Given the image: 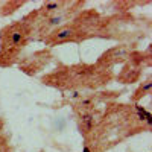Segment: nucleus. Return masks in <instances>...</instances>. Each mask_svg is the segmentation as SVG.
Segmentation results:
<instances>
[{"mask_svg": "<svg viewBox=\"0 0 152 152\" xmlns=\"http://www.w3.org/2000/svg\"><path fill=\"white\" fill-rule=\"evenodd\" d=\"M114 76L116 73L113 70L100 69L94 62H56V67L44 73L40 82L62 94L90 93L107 88L114 81Z\"/></svg>", "mask_w": 152, "mask_h": 152, "instance_id": "obj_2", "label": "nucleus"}, {"mask_svg": "<svg viewBox=\"0 0 152 152\" xmlns=\"http://www.w3.org/2000/svg\"><path fill=\"white\" fill-rule=\"evenodd\" d=\"M69 2L70 0H46V2H43L37 9L28 12V14L31 17H44V15H49V14H52V12H56L62 8H66L69 5Z\"/></svg>", "mask_w": 152, "mask_h": 152, "instance_id": "obj_12", "label": "nucleus"}, {"mask_svg": "<svg viewBox=\"0 0 152 152\" xmlns=\"http://www.w3.org/2000/svg\"><path fill=\"white\" fill-rule=\"evenodd\" d=\"M35 40V31L24 20L11 21L0 29V69L17 66L23 52Z\"/></svg>", "mask_w": 152, "mask_h": 152, "instance_id": "obj_5", "label": "nucleus"}, {"mask_svg": "<svg viewBox=\"0 0 152 152\" xmlns=\"http://www.w3.org/2000/svg\"><path fill=\"white\" fill-rule=\"evenodd\" d=\"M97 152H99V151H97Z\"/></svg>", "mask_w": 152, "mask_h": 152, "instance_id": "obj_19", "label": "nucleus"}, {"mask_svg": "<svg viewBox=\"0 0 152 152\" xmlns=\"http://www.w3.org/2000/svg\"><path fill=\"white\" fill-rule=\"evenodd\" d=\"M151 113L138 104L111 102L104 107L93 134L84 140L82 152H108L125 140L151 131Z\"/></svg>", "mask_w": 152, "mask_h": 152, "instance_id": "obj_1", "label": "nucleus"}, {"mask_svg": "<svg viewBox=\"0 0 152 152\" xmlns=\"http://www.w3.org/2000/svg\"><path fill=\"white\" fill-rule=\"evenodd\" d=\"M85 8V2L84 0H70L69 5L66 8H62L56 12H52L49 15L44 17H31L29 14H26L21 20H24L26 23H29L35 31V40L37 41H43L44 38L52 34L55 29L61 28L62 24L69 23L76 14Z\"/></svg>", "mask_w": 152, "mask_h": 152, "instance_id": "obj_6", "label": "nucleus"}, {"mask_svg": "<svg viewBox=\"0 0 152 152\" xmlns=\"http://www.w3.org/2000/svg\"><path fill=\"white\" fill-rule=\"evenodd\" d=\"M26 3H28L26 0H6V2H2L0 3V17H9L15 14Z\"/></svg>", "mask_w": 152, "mask_h": 152, "instance_id": "obj_14", "label": "nucleus"}, {"mask_svg": "<svg viewBox=\"0 0 152 152\" xmlns=\"http://www.w3.org/2000/svg\"><path fill=\"white\" fill-rule=\"evenodd\" d=\"M123 90H97V91H90V93H82L75 102L70 104L73 114L81 113V111H93L99 110L100 105H108L122 96Z\"/></svg>", "mask_w": 152, "mask_h": 152, "instance_id": "obj_8", "label": "nucleus"}, {"mask_svg": "<svg viewBox=\"0 0 152 152\" xmlns=\"http://www.w3.org/2000/svg\"><path fill=\"white\" fill-rule=\"evenodd\" d=\"M0 152H11V143H9V137L3 132L0 135Z\"/></svg>", "mask_w": 152, "mask_h": 152, "instance_id": "obj_16", "label": "nucleus"}, {"mask_svg": "<svg viewBox=\"0 0 152 152\" xmlns=\"http://www.w3.org/2000/svg\"><path fill=\"white\" fill-rule=\"evenodd\" d=\"M135 49H138V44H116L100 53L94 64L99 66L100 69L113 70L114 67L125 64L126 59L129 58V55Z\"/></svg>", "mask_w": 152, "mask_h": 152, "instance_id": "obj_10", "label": "nucleus"}, {"mask_svg": "<svg viewBox=\"0 0 152 152\" xmlns=\"http://www.w3.org/2000/svg\"><path fill=\"white\" fill-rule=\"evenodd\" d=\"M53 61H56L53 50L49 47H43V49L35 50L32 53L21 56L17 62V67L21 73L34 78V76H38L41 72H44Z\"/></svg>", "mask_w": 152, "mask_h": 152, "instance_id": "obj_9", "label": "nucleus"}, {"mask_svg": "<svg viewBox=\"0 0 152 152\" xmlns=\"http://www.w3.org/2000/svg\"><path fill=\"white\" fill-rule=\"evenodd\" d=\"M149 3H151L149 0H146V2H113L110 5L114 6L113 12H131V9H134L137 6H145Z\"/></svg>", "mask_w": 152, "mask_h": 152, "instance_id": "obj_15", "label": "nucleus"}, {"mask_svg": "<svg viewBox=\"0 0 152 152\" xmlns=\"http://www.w3.org/2000/svg\"><path fill=\"white\" fill-rule=\"evenodd\" d=\"M151 34V18L134 12L104 14L97 26L96 38L113 40L117 44H140Z\"/></svg>", "mask_w": 152, "mask_h": 152, "instance_id": "obj_3", "label": "nucleus"}, {"mask_svg": "<svg viewBox=\"0 0 152 152\" xmlns=\"http://www.w3.org/2000/svg\"><path fill=\"white\" fill-rule=\"evenodd\" d=\"M0 3H2V2H0Z\"/></svg>", "mask_w": 152, "mask_h": 152, "instance_id": "obj_18", "label": "nucleus"}, {"mask_svg": "<svg viewBox=\"0 0 152 152\" xmlns=\"http://www.w3.org/2000/svg\"><path fill=\"white\" fill-rule=\"evenodd\" d=\"M102 15L104 14L96 8H84L69 23L49 34L43 40L44 47L53 49L64 44H81L84 41L93 40L96 38Z\"/></svg>", "mask_w": 152, "mask_h": 152, "instance_id": "obj_4", "label": "nucleus"}, {"mask_svg": "<svg viewBox=\"0 0 152 152\" xmlns=\"http://www.w3.org/2000/svg\"><path fill=\"white\" fill-rule=\"evenodd\" d=\"M3 132H5V120L0 117V135H2Z\"/></svg>", "mask_w": 152, "mask_h": 152, "instance_id": "obj_17", "label": "nucleus"}, {"mask_svg": "<svg viewBox=\"0 0 152 152\" xmlns=\"http://www.w3.org/2000/svg\"><path fill=\"white\" fill-rule=\"evenodd\" d=\"M151 90H152V76L148 75L146 79L138 84V87L135 88L134 93L131 94V97H129L131 104H138V102H142L145 97H148V96L151 94Z\"/></svg>", "mask_w": 152, "mask_h": 152, "instance_id": "obj_13", "label": "nucleus"}, {"mask_svg": "<svg viewBox=\"0 0 152 152\" xmlns=\"http://www.w3.org/2000/svg\"><path fill=\"white\" fill-rule=\"evenodd\" d=\"M152 46L149 44L145 50L135 49L134 52L129 55L125 64H122V69L119 73H116L114 81L123 85H131L135 82H140L145 70L151 69L152 66Z\"/></svg>", "mask_w": 152, "mask_h": 152, "instance_id": "obj_7", "label": "nucleus"}, {"mask_svg": "<svg viewBox=\"0 0 152 152\" xmlns=\"http://www.w3.org/2000/svg\"><path fill=\"white\" fill-rule=\"evenodd\" d=\"M102 110L104 108L93 110V111H81V113L75 114L79 134H81V137L84 138V140H87V138L93 134V131L96 129V126L99 123V119H100V114H102Z\"/></svg>", "mask_w": 152, "mask_h": 152, "instance_id": "obj_11", "label": "nucleus"}]
</instances>
